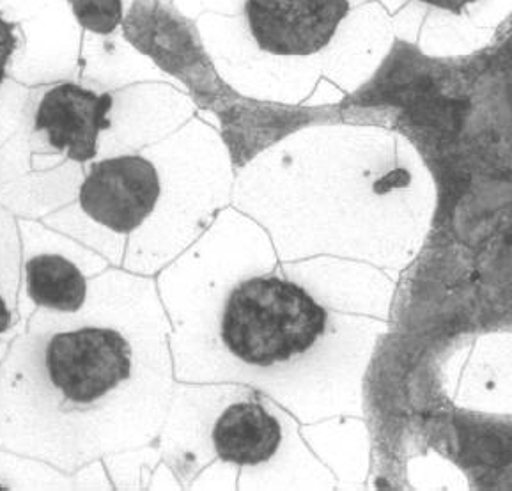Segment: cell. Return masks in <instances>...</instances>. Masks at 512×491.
I'll use <instances>...</instances> for the list:
<instances>
[{
	"label": "cell",
	"mask_w": 512,
	"mask_h": 491,
	"mask_svg": "<svg viewBox=\"0 0 512 491\" xmlns=\"http://www.w3.org/2000/svg\"><path fill=\"white\" fill-rule=\"evenodd\" d=\"M156 277L110 266L77 312L38 309L2 337L0 451L68 474L155 444L176 389Z\"/></svg>",
	"instance_id": "1"
},
{
	"label": "cell",
	"mask_w": 512,
	"mask_h": 491,
	"mask_svg": "<svg viewBox=\"0 0 512 491\" xmlns=\"http://www.w3.org/2000/svg\"><path fill=\"white\" fill-rule=\"evenodd\" d=\"M231 199L227 190L174 194L153 158L117 155L91 164L75 203L41 222L116 268L156 277L213 226Z\"/></svg>",
	"instance_id": "2"
},
{
	"label": "cell",
	"mask_w": 512,
	"mask_h": 491,
	"mask_svg": "<svg viewBox=\"0 0 512 491\" xmlns=\"http://www.w3.org/2000/svg\"><path fill=\"white\" fill-rule=\"evenodd\" d=\"M282 408L249 385L178 382L156 445L183 490H284Z\"/></svg>",
	"instance_id": "3"
},
{
	"label": "cell",
	"mask_w": 512,
	"mask_h": 491,
	"mask_svg": "<svg viewBox=\"0 0 512 491\" xmlns=\"http://www.w3.org/2000/svg\"><path fill=\"white\" fill-rule=\"evenodd\" d=\"M22 282L18 318L32 312H77L86 304L91 279L109 270V259L41 220L18 219Z\"/></svg>",
	"instance_id": "4"
},
{
	"label": "cell",
	"mask_w": 512,
	"mask_h": 491,
	"mask_svg": "<svg viewBox=\"0 0 512 491\" xmlns=\"http://www.w3.org/2000/svg\"><path fill=\"white\" fill-rule=\"evenodd\" d=\"M350 11L348 0H247L250 34L264 52L282 57L318 54Z\"/></svg>",
	"instance_id": "5"
},
{
	"label": "cell",
	"mask_w": 512,
	"mask_h": 491,
	"mask_svg": "<svg viewBox=\"0 0 512 491\" xmlns=\"http://www.w3.org/2000/svg\"><path fill=\"white\" fill-rule=\"evenodd\" d=\"M112 110L114 98L110 94L63 82L41 96L32 128L43 135L48 148L66 160L94 164L98 162L101 135L112 126Z\"/></svg>",
	"instance_id": "6"
},
{
	"label": "cell",
	"mask_w": 512,
	"mask_h": 491,
	"mask_svg": "<svg viewBox=\"0 0 512 491\" xmlns=\"http://www.w3.org/2000/svg\"><path fill=\"white\" fill-rule=\"evenodd\" d=\"M2 488L6 490H116L103 461L68 474L47 461L2 451Z\"/></svg>",
	"instance_id": "7"
},
{
	"label": "cell",
	"mask_w": 512,
	"mask_h": 491,
	"mask_svg": "<svg viewBox=\"0 0 512 491\" xmlns=\"http://www.w3.org/2000/svg\"><path fill=\"white\" fill-rule=\"evenodd\" d=\"M22 282V236L18 222L2 210V337L9 336L18 318Z\"/></svg>",
	"instance_id": "8"
},
{
	"label": "cell",
	"mask_w": 512,
	"mask_h": 491,
	"mask_svg": "<svg viewBox=\"0 0 512 491\" xmlns=\"http://www.w3.org/2000/svg\"><path fill=\"white\" fill-rule=\"evenodd\" d=\"M71 13L86 31L107 36L123 22V0H68Z\"/></svg>",
	"instance_id": "9"
},
{
	"label": "cell",
	"mask_w": 512,
	"mask_h": 491,
	"mask_svg": "<svg viewBox=\"0 0 512 491\" xmlns=\"http://www.w3.org/2000/svg\"><path fill=\"white\" fill-rule=\"evenodd\" d=\"M420 2L429 4V6H433V8H440L445 9V11H452V13H459V11H463L468 4H472L475 0H420Z\"/></svg>",
	"instance_id": "10"
}]
</instances>
